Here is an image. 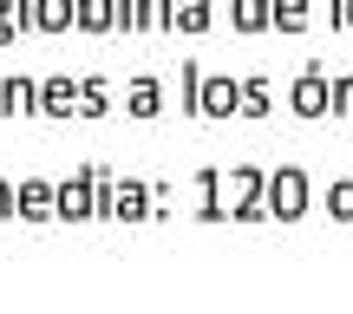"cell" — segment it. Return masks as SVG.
I'll return each mask as SVG.
<instances>
[{
	"instance_id": "14",
	"label": "cell",
	"mask_w": 353,
	"mask_h": 314,
	"mask_svg": "<svg viewBox=\"0 0 353 314\" xmlns=\"http://www.w3.org/2000/svg\"><path fill=\"white\" fill-rule=\"evenodd\" d=\"M138 33H151V39L176 33V0H138Z\"/></svg>"
},
{
	"instance_id": "24",
	"label": "cell",
	"mask_w": 353,
	"mask_h": 314,
	"mask_svg": "<svg viewBox=\"0 0 353 314\" xmlns=\"http://www.w3.org/2000/svg\"><path fill=\"white\" fill-rule=\"evenodd\" d=\"M327 13H334V26H347V33H353V0H334Z\"/></svg>"
},
{
	"instance_id": "2",
	"label": "cell",
	"mask_w": 353,
	"mask_h": 314,
	"mask_svg": "<svg viewBox=\"0 0 353 314\" xmlns=\"http://www.w3.org/2000/svg\"><path fill=\"white\" fill-rule=\"evenodd\" d=\"M20 33H39V39L79 33V0H20Z\"/></svg>"
},
{
	"instance_id": "16",
	"label": "cell",
	"mask_w": 353,
	"mask_h": 314,
	"mask_svg": "<svg viewBox=\"0 0 353 314\" xmlns=\"http://www.w3.org/2000/svg\"><path fill=\"white\" fill-rule=\"evenodd\" d=\"M210 26H216V7H210V0H176V33H183V39H203Z\"/></svg>"
},
{
	"instance_id": "4",
	"label": "cell",
	"mask_w": 353,
	"mask_h": 314,
	"mask_svg": "<svg viewBox=\"0 0 353 314\" xmlns=\"http://www.w3.org/2000/svg\"><path fill=\"white\" fill-rule=\"evenodd\" d=\"M151 203H157L151 184H138V177H118V203H112L118 223H151V216H170V210H151Z\"/></svg>"
},
{
	"instance_id": "17",
	"label": "cell",
	"mask_w": 353,
	"mask_h": 314,
	"mask_svg": "<svg viewBox=\"0 0 353 314\" xmlns=\"http://www.w3.org/2000/svg\"><path fill=\"white\" fill-rule=\"evenodd\" d=\"M307 26H314L307 0H275V33H307Z\"/></svg>"
},
{
	"instance_id": "18",
	"label": "cell",
	"mask_w": 353,
	"mask_h": 314,
	"mask_svg": "<svg viewBox=\"0 0 353 314\" xmlns=\"http://www.w3.org/2000/svg\"><path fill=\"white\" fill-rule=\"evenodd\" d=\"M268 99H275V86H268V79H242V118H268V112H275Z\"/></svg>"
},
{
	"instance_id": "21",
	"label": "cell",
	"mask_w": 353,
	"mask_h": 314,
	"mask_svg": "<svg viewBox=\"0 0 353 314\" xmlns=\"http://www.w3.org/2000/svg\"><path fill=\"white\" fill-rule=\"evenodd\" d=\"M112 13H118V33H138V0H112Z\"/></svg>"
},
{
	"instance_id": "8",
	"label": "cell",
	"mask_w": 353,
	"mask_h": 314,
	"mask_svg": "<svg viewBox=\"0 0 353 314\" xmlns=\"http://www.w3.org/2000/svg\"><path fill=\"white\" fill-rule=\"evenodd\" d=\"M0 118H39V79H0Z\"/></svg>"
},
{
	"instance_id": "3",
	"label": "cell",
	"mask_w": 353,
	"mask_h": 314,
	"mask_svg": "<svg viewBox=\"0 0 353 314\" xmlns=\"http://www.w3.org/2000/svg\"><path fill=\"white\" fill-rule=\"evenodd\" d=\"M288 112H294V118H327V112H334V79H327V66H301V72H294Z\"/></svg>"
},
{
	"instance_id": "5",
	"label": "cell",
	"mask_w": 353,
	"mask_h": 314,
	"mask_svg": "<svg viewBox=\"0 0 353 314\" xmlns=\"http://www.w3.org/2000/svg\"><path fill=\"white\" fill-rule=\"evenodd\" d=\"M52 216H59V184L20 177V223H52Z\"/></svg>"
},
{
	"instance_id": "6",
	"label": "cell",
	"mask_w": 353,
	"mask_h": 314,
	"mask_svg": "<svg viewBox=\"0 0 353 314\" xmlns=\"http://www.w3.org/2000/svg\"><path fill=\"white\" fill-rule=\"evenodd\" d=\"M99 216V197H92V177L85 170H72L59 184V223H92Z\"/></svg>"
},
{
	"instance_id": "10",
	"label": "cell",
	"mask_w": 353,
	"mask_h": 314,
	"mask_svg": "<svg viewBox=\"0 0 353 314\" xmlns=\"http://www.w3.org/2000/svg\"><path fill=\"white\" fill-rule=\"evenodd\" d=\"M203 118H242V79H203Z\"/></svg>"
},
{
	"instance_id": "25",
	"label": "cell",
	"mask_w": 353,
	"mask_h": 314,
	"mask_svg": "<svg viewBox=\"0 0 353 314\" xmlns=\"http://www.w3.org/2000/svg\"><path fill=\"white\" fill-rule=\"evenodd\" d=\"M13 39H26V33H20V20H0V46H13Z\"/></svg>"
},
{
	"instance_id": "1",
	"label": "cell",
	"mask_w": 353,
	"mask_h": 314,
	"mask_svg": "<svg viewBox=\"0 0 353 314\" xmlns=\"http://www.w3.org/2000/svg\"><path fill=\"white\" fill-rule=\"evenodd\" d=\"M307 210H314L307 170L301 164H275V170H268V216H275V223H301Z\"/></svg>"
},
{
	"instance_id": "19",
	"label": "cell",
	"mask_w": 353,
	"mask_h": 314,
	"mask_svg": "<svg viewBox=\"0 0 353 314\" xmlns=\"http://www.w3.org/2000/svg\"><path fill=\"white\" fill-rule=\"evenodd\" d=\"M176 92H183V112L203 118V72H196V66H183V72H176Z\"/></svg>"
},
{
	"instance_id": "22",
	"label": "cell",
	"mask_w": 353,
	"mask_h": 314,
	"mask_svg": "<svg viewBox=\"0 0 353 314\" xmlns=\"http://www.w3.org/2000/svg\"><path fill=\"white\" fill-rule=\"evenodd\" d=\"M13 216H20V190L0 177V223H13Z\"/></svg>"
},
{
	"instance_id": "23",
	"label": "cell",
	"mask_w": 353,
	"mask_h": 314,
	"mask_svg": "<svg viewBox=\"0 0 353 314\" xmlns=\"http://www.w3.org/2000/svg\"><path fill=\"white\" fill-rule=\"evenodd\" d=\"M334 112H353V79H347V72L334 79Z\"/></svg>"
},
{
	"instance_id": "20",
	"label": "cell",
	"mask_w": 353,
	"mask_h": 314,
	"mask_svg": "<svg viewBox=\"0 0 353 314\" xmlns=\"http://www.w3.org/2000/svg\"><path fill=\"white\" fill-rule=\"evenodd\" d=\"M327 216L334 223H353V177H341V184L327 190Z\"/></svg>"
},
{
	"instance_id": "12",
	"label": "cell",
	"mask_w": 353,
	"mask_h": 314,
	"mask_svg": "<svg viewBox=\"0 0 353 314\" xmlns=\"http://www.w3.org/2000/svg\"><path fill=\"white\" fill-rule=\"evenodd\" d=\"M223 170H196V216H203V223H223V216H229V203H223Z\"/></svg>"
},
{
	"instance_id": "13",
	"label": "cell",
	"mask_w": 353,
	"mask_h": 314,
	"mask_svg": "<svg viewBox=\"0 0 353 314\" xmlns=\"http://www.w3.org/2000/svg\"><path fill=\"white\" fill-rule=\"evenodd\" d=\"M79 33H85V39H112L118 33L112 0H79Z\"/></svg>"
},
{
	"instance_id": "11",
	"label": "cell",
	"mask_w": 353,
	"mask_h": 314,
	"mask_svg": "<svg viewBox=\"0 0 353 314\" xmlns=\"http://www.w3.org/2000/svg\"><path fill=\"white\" fill-rule=\"evenodd\" d=\"M229 26L236 33H275V0H229Z\"/></svg>"
},
{
	"instance_id": "7",
	"label": "cell",
	"mask_w": 353,
	"mask_h": 314,
	"mask_svg": "<svg viewBox=\"0 0 353 314\" xmlns=\"http://www.w3.org/2000/svg\"><path fill=\"white\" fill-rule=\"evenodd\" d=\"M39 118H79V79H39Z\"/></svg>"
},
{
	"instance_id": "15",
	"label": "cell",
	"mask_w": 353,
	"mask_h": 314,
	"mask_svg": "<svg viewBox=\"0 0 353 314\" xmlns=\"http://www.w3.org/2000/svg\"><path fill=\"white\" fill-rule=\"evenodd\" d=\"M79 118H85V125L112 118V86H105V79H79Z\"/></svg>"
},
{
	"instance_id": "9",
	"label": "cell",
	"mask_w": 353,
	"mask_h": 314,
	"mask_svg": "<svg viewBox=\"0 0 353 314\" xmlns=\"http://www.w3.org/2000/svg\"><path fill=\"white\" fill-rule=\"evenodd\" d=\"M157 112H164V79H131V86H125V118L151 125Z\"/></svg>"
}]
</instances>
